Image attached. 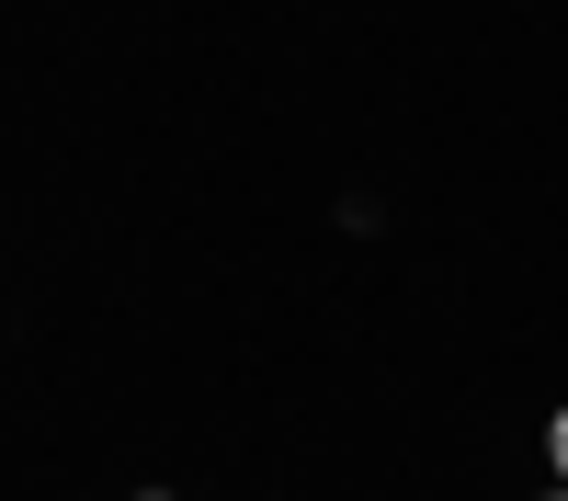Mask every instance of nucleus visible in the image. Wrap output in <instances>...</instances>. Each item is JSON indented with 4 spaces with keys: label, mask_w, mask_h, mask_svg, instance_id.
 Segmentation results:
<instances>
[{
    "label": "nucleus",
    "mask_w": 568,
    "mask_h": 501,
    "mask_svg": "<svg viewBox=\"0 0 568 501\" xmlns=\"http://www.w3.org/2000/svg\"><path fill=\"white\" fill-rule=\"evenodd\" d=\"M546 455H557V490H568V410H557V422H546Z\"/></svg>",
    "instance_id": "f257e3e1"
},
{
    "label": "nucleus",
    "mask_w": 568,
    "mask_h": 501,
    "mask_svg": "<svg viewBox=\"0 0 568 501\" xmlns=\"http://www.w3.org/2000/svg\"><path fill=\"white\" fill-rule=\"evenodd\" d=\"M136 501H171V490H136Z\"/></svg>",
    "instance_id": "f03ea898"
},
{
    "label": "nucleus",
    "mask_w": 568,
    "mask_h": 501,
    "mask_svg": "<svg viewBox=\"0 0 568 501\" xmlns=\"http://www.w3.org/2000/svg\"><path fill=\"white\" fill-rule=\"evenodd\" d=\"M546 501H568V490H546Z\"/></svg>",
    "instance_id": "7ed1b4c3"
}]
</instances>
